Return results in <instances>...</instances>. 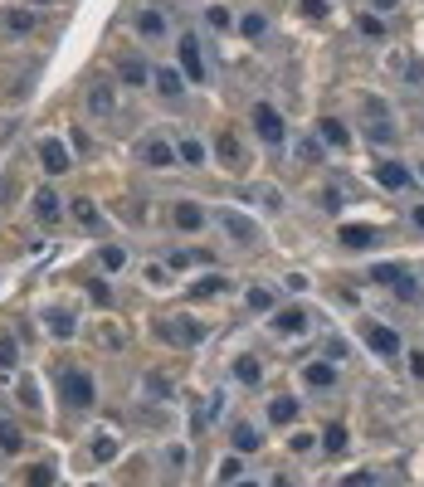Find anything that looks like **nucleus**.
<instances>
[{
  "label": "nucleus",
  "mask_w": 424,
  "mask_h": 487,
  "mask_svg": "<svg viewBox=\"0 0 424 487\" xmlns=\"http://www.w3.org/2000/svg\"><path fill=\"white\" fill-rule=\"evenodd\" d=\"M254 132H259L268 146H283V142H288L283 112H278V107H268V102H259V107H254Z\"/></svg>",
  "instance_id": "f257e3e1"
},
{
  "label": "nucleus",
  "mask_w": 424,
  "mask_h": 487,
  "mask_svg": "<svg viewBox=\"0 0 424 487\" xmlns=\"http://www.w3.org/2000/svg\"><path fill=\"white\" fill-rule=\"evenodd\" d=\"M181 74L191 78V83H205V59H200V39L196 34H181Z\"/></svg>",
  "instance_id": "f03ea898"
},
{
  "label": "nucleus",
  "mask_w": 424,
  "mask_h": 487,
  "mask_svg": "<svg viewBox=\"0 0 424 487\" xmlns=\"http://www.w3.org/2000/svg\"><path fill=\"white\" fill-rule=\"evenodd\" d=\"M219 229L229 239H239V244H259V224L249 214H239V210H219Z\"/></svg>",
  "instance_id": "7ed1b4c3"
},
{
  "label": "nucleus",
  "mask_w": 424,
  "mask_h": 487,
  "mask_svg": "<svg viewBox=\"0 0 424 487\" xmlns=\"http://www.w3.org/2000/svg\"><path fill=\"white\" fill-rule=\"evenodd\" d=\"M64 399H69V409H88L93 404V380L83 371H69L64 376Z\"/></svg>",
  "instance_id": "20e7f679"
},
{
  "label": "nucleus",
  "mask_w": 424,
  "mask_h": 487,
  "mask_svg": "<svg viewBox=\"0 0 424 487\" xmlns=\"http://www.w3.org/2000/svg\"><path fill=\"white\" fill-rule=\"evenodd\" d=\"M366 341H371V351L385 356V361L400 356V331H395V327H366Z\"/></svg>",
  "instance_id": "39448f33"
},
{
  "label": "nucleus",
  "mask_w": 424,
  "mask_h": 487,
  "mask_svg": "<svg viewBox=\"0 0 424 487\" xmlns=\"http://www.w3.org/2000/svg\"><path fill=\"white\" fill-rule=\"evenodd\" d=\"M142 161H146V166H156V171H171V166H176V146H171V142H161V137H151V142L142 146Z\"/></svg>",
  "instance_id": "423d86ee"
},
{
  "label": "nucleus",
  "mask_w": 424,
  "mask_h": 487,
  "mask_svg": "<svg viewBox=\"0 0 424 487\" xmlns=\"http://www.w3.org/2000/svg\"><path fill=\"white\" fill-rule=\"evenodd\" d=\"M39 161H44V171H49V176H64V171L74 166V161H69V151H64V142H54V137H49V142H39Z\"/></svg>",
  "instance_id": "0eeeda50"
},
{
  "label": "nucleus",
  "mask_w": 424,
  "mask_h": 487,
  "mask_svg": "<svg viewBox=\"0 0 424 487\" xmlns=\"http://www.w3.org/2000/svg\"><path fill=\"white\" fill-rule=\"evenodd\" d=\"M376 181H381L385 191H405V186H410V171H405L400 161H381V166H376Z\"/></svg>",
  "instance_id": "6e6552de"
},
{
  "label": "nucleus",
  "mask_w": 424,
  "mask_h": 487,
  "mask_svg": "<svg viewBox=\"0 0 424 487\" xmlns=\"http://www.w3.org/2000/svg\"><path fill=\"white\" fill-rule=\"evenodd\" d=\"M303 380H308L313 390L336 385V366H331V361H308V366H303Z\"/></svg>",
  "instance_id": "1a4fd4ad"
},
{
  "label": "nucleus",
  "mask_w": 424,
  "mask_h": 487,
  "mask_svg": "<svg viewBox=\"0 0 424 487\" xmlns=\"http://www.w3.org/2000/svg\"><path fill=\"white\" fill-rule=\"evenodd\" d=\"M317 142L322 146H351V132H346L336 117H322L317 122Z\"/></svg>",
  "instance_id": "9d476101"
},
{
  "label": "nucleus",
  "mask_w": 424,
  "mask_h": 487,
  "mask_svg": "<svg viewBox=\"0 0 424 487\" xmlns=\"http://www.w3.org/2000/svg\"><path fill=\"white\" fill-rule=\"evenodd\" d=\"M200 224H205V210H200L196 200H181V205H176V229H191V234H196Z\"/></svg>",
  "instance_id": "9b49d317"
},
{
  "label": "nucleus",
  "mask_w": 424,
  "mask_h": 487,
  "mask_svg": "<svg viewBox=\"0 0 424 487\" xmlns=\"http://www.w3.org/2000/svg\"><path fill=\"white\" fill-rule=\"evenodd\" d=\"M341 244L346 249H371L376 244V229L371 224H341Z\"/></svg>",
  "instance_id": "f8f14e48"
},
{
  "label": "nucleus",
  "mask_w": 424,
  "mask_h": 487,
  "mask_svg": "<svg viewBox=\"0 0 424 487\" xmlns=\"http://www.w3.org/2000/svg\"><path fill=\"white\" fill-rule=\"evenodd\" d=\"M229 439H234V453H254V448L264 444V439H259V429H254V424H244V419L229 429Z\"/></svg>",
  "instance_id": "ddd939ff"
},
{
  "label": "nucleus",
  "mask_w": 424,
  "mask_h": 487,
  "mask_svg": "<svg viewBox=\"0 0 424 487\" xmlns=\"http://www.w3.org/2000/svg\"><path fill=\"white\" fill-rule=\"evenodd\" d=\"M151 78H156V93H161V97H181V93H186V78H181L176 69H156Z\"/></svg>",
  "instance_id": "4468645a"
},
{
  "label": "nucleus",
  "mask_w": 424,
  "mask_h": 487,
  "mask_svg": "<svg viewBox=\"0 0 424 487\" xmlns=\"http://www.w3.org/2000/svg\"><path fill=\"white\" fill-rule=\"evenodd\" d=\"M88 107H93V117H107V112L117 107V93H112L107 83H93V88H88Z\"/></svg>",
  "instance_id": "2eb2a0df"
},
{
  "label": "nucleus",
  "mask_w": 424,
  "mask_h": 487,
  "mask_svg": "<svg viewBox=\"0 0 424 487\" xmlns=\"http://www.w3.org/2000/svg\"><path fill=\"white\" fill-rule=\"evenodd\" d=\"M20 448H25V434H20V424L0 414V453H20Z\"/></svg>",
  "instance_id": "dca6fc26"
},
{
  "label": "nucleus",
  "mask_w": 424,
  "mask_h": 487,
  "mask_svg": "<svg viewBox=\"0 0 424 487\" xmlns=\"http://www.w3.org/2000/svg\"><path fill=\"white\" fill-rule=\"evenodd\" d=\"M214 151H219V161H224V166H234V171L244 166V151H239V142H234L229 132H219V142H214Z\"/></svg>",
  "instance_id": "f3484780"
},
{
  "label": "nucleus",
  "mask_w": 424,
  "mask_h": 487,
  "mask_svg": "<svg viewBox=\"0 0 424 487\" xmlns=\"http://www.w3.org/2000/svg\"><path fill=\"white\" fill-rule=\"evenodd\" d=\"M405 273H410L405 263H376V268H371V283H381V288H395Z\"/></svg>",
  "instance_id": "a211bd4d"
},
{
  "label": "nucleus",
  "mask_w": 424,
  "mask_h": 487,
  "mask_svg": "<svg viewBox=\"0 0 424 487\" xmlns=\"http://www.w3.org/2000/svg\"><path fill=\"white\" fill-rule=\"evenodd\" d=\"M34 214H39L44 224H59V195H54V191H39V195H34Z\"/></svg>",
  "instance_id": "6ab92c4d"
},
{
  "label": "nucleus",
  "mask_w": 424,
  "mask_h": 487,
  "mask_svg": "<svg viewBox=\"0 0 424 487\" xmlns=\"http://www.w3.org/2000/svg\"><path fill=\"white\" fill-rule=\"evenodd\" d=\"M137 29H142L146 39H161V34H166V15H161V10H142Z\"/></svg>",
  "instance_id": "aec40b11"
},
{
  "label": "nucleus",
  "mask_w": 424,
  "mask_h": 487,
  "mask_svg": "<svg viewBox=\"0 0 424 487\" xmlns=\"http://www.w3.org/2000/svg\"><path fill=\"white\" fill-rule=\"evenodd\" d=\"M69 205H74V219H78L83 229H98V224H103V214H98L93 200H69Z\"/></svg>",
  "instance_id": "412c9836"
},
{
  "label": "nucleus",
  "mask_w": 424,
  "mask_h": 487,
  "mask_svg": "<svg viewBox=\"0 0 424 487\" xmlns=\"http://www.w3.org/2000/svg\"><path fill=\"white\" fill-rule=\"evenodd\" d=\"M234 376H239V385H259V380H264V366H259L254 356H239V361H234Z\"/></svg>",
  "instance_id": "4be33fe9"
},
{
  "label": "nucleus",
  "mask_w": 424,
  "mask_h": 487,
  "mask_svg": "<svg viewBox=\"0 0 424 487\" xmlns=\"http://www.w3.org/2000/svg\"><path fill=\"white\" fill-rule=\"evenodd\" d=\"M176 156H181L186 166H205V142H196V137H186V142L176 146Z\"/></svg>",
  "instance_id": "5701e85b"
},
{
  "label": "nucleus",
  "mask_w": 424,
  "mask_h": 487,
  "mask_svg": "<svg viewBox=\"0 0 424 487\" xmlns=\"http://www.w3.org/2000/svg\"><path fill=\"white\" fill-rule=\"evenodd\" d=\"M127 83H151V69L142 64V59H122V69H117Z\"/></svg>",
  "instance_id": "b1692460"
},
{
  "label": "nucleus",
  "mask_w": 424,
  "mask_h": 487,
  "mask_svg": "<svg viewBox=\"0 0 424 487\" xmlns=\"http://www.w3.org/2000/svg\"><path fill=\"white\" fill-rule=\"evenodd\" d=\"M268 419H273V424H293V419H298V399H273V404H268Z\"/></svg>",
  "instance_id": "393cba45"
},
{
  "label": "nucleus",
  "mask_w": 424,
  "mask_h": 487,
  "mask_svg": "<svg viewBox=\"0 0 424 487\" xmlns=\"http://www.w3.org/2000/svg\"><path fill=\"white\" fill-rule=\"evenodd\" d=\"M25 487H54V463H34L25 473Z\"/></svg>",
  "instance_id": "a878e982"
},
{
  "label": "nucleus",
  "mask_w": 424,
  "mask_h": 487,
  "mask_svg": "<svg viewBox=\"0 0 424 487\" xmlns=\"http://www.w3.org/2000/svg\"><path fill=\"white\" fill-rule=\"evenodd\" d=\"M273 327H278V331H303V327H308V317H303L298 307H288V312H278V322H273Z\"/></svg>",
  "instance_id": "bb28decb"
},
{
  "label": "nucleus",
  "mask_w": 424,
  "mask_h": 487,
  "mask_svg": "<svg viewBox=\"0 0 424 487\" xmlns=\"http://www.w3.org/2000/svg\"><path fill=\"white\" fill-rule=\"evenodd\" d=\"M205 20H210V29H219V34H224V29H234V15H229L224 5H210V10H205Z\"/></svg>",
  "instance_id": "cd10ccee"
},
{
  "label": "nucleus",
  "mask_w": 424,
  "mask_h": 487,
  "mask_svg": "<svg viewBox=\"0 0 424 487\" xmlns=\"http://www.w3.org/2000/svg\"><path fill=\"white\" fill-rule=\"evenodd\" d=\"M322 448H327V453H341V448H346V429H341V424H331V429L322 434Z\"/></svg>",
  "instance_id": "c85d7f7f"
},
{
  "label": "nucleus",
  "mask_w": 424,
  "mask_h": 487,
  "mask_svg": "<svg viewBox=\"0 0 424 487\" xmlns=\"http://www.w3.org/2000/svg\"><path fill=\"white\" fill-rule=\"evenodd\" d=\"M5 25H10L15 34H25V29H34V15H29V10H10V15H5Z\"/></svg>",
  "instance_id": "c756f323"
},
{
  "label": "nucleus",
  "mask_w": 424,
  "mask_h": 487,
  "mask_svg": "<svg viewBox=\"0 0 424 487\" xmlns=\"http://www.w3.org/2000/svg\"><path fill=\"white\" fill-rule=\"evenodd\" d=\"M239 29H244V34H249V39H259V34H264V29H268V20H264V15H259V10H254V15H244V20H239Z\"/></svg>",
  "instance_id": "7c9ffc66"
},
{
  "label": "nucleus",
  "mask_w": 424,
  "mask_h": 487,
  "mask_svg": "<svg viewBox=\"0 0 424 487\" xmlns=\"http://www.w3.org/2000/svg\"><path fill=\"white\" fill-rule=\"evenodd\" d=\"M356 25H361V34H366V39H385V25H381L376 15H361Z\"/></svg>",
  "instance_id": "2f4dec72"
},
{
  "label": "nucleus",
  "mask_w": 424,
  "mask_h": 487,
  "mask_svg": "<svg viewBox=\"0 0 424 487\" xmlns=\"http://www.w3.org/2000/svg\"><path fill=\"white\" fill-rule=\"evenodd\" d=\"M49 331H54V336H74V322H69V312H49Z\"/></svg>",
  "instance_id": "473e14b6"
},
{
  "label": "nucleus",
  "mask_w": 424,
  "mask_h": 487,
  "mask_svg": "<svg viewBox=\"0 0 424 487\" xmlns=\"http://www.w3.org/2000/svg\"><path fill=\"white\" fill-rule=\"evenodd\" d=\"M249 307H254V312H268V307H273V292L268 288H249Z\"/></svg>",
  "instance_id": "72a5a7b5"
},
{
  "label": "nucleus",
  "mask_w": 424,
  "mask_h": 487,
  "mask_svg": "<svg viewBox=\"0 0 424 487\" xmlns=\"http://www.w3.org/2000/svg\"><path fill=\"white\" fill-rule=\"evenodd\" d=\"M219 288H224V278H219V273H205V278L196 283V297H210V292H219Z\"/></svg>",
  "instance_id": "f704fd0d"
},
{
  "label": "nucleus",
  "mask_w": 424,
  "mask_h": 487,
  "mask_svg": "<svg viewBox=\"0 0 424 487\" xmlns=\"http://www.w3.org/2000/svg\"><path fill=\"white\" fill-rule=\"evenodd\" d=\"M298 10H303L308 20H327V0H298Z\"/></svg>",
  "instance_id": "c9c22d12"
},
{
  "label": "nucleus",
  "mask_w": 424,
  "mask_h": 487,
  "mask_svg": "<svg viewBox=\"0 0 424 487\" xmlns=\"http://www.w3.org/2000/svg\"><path fill=\"white\" fill-rule=\"evenodd\" d=\"M259 205H268V210H283V191H278V186H264V191H259Z\"/></svg>",
  "instance_id": "e433bc0d"
},
{
  "label": "nucleus",
  "mask_w": 424,
  "mask_h": 487,
  "mask_svg": "<svg viewBox=\"0 0 424 487\" xmlns=\"http://www.w3.org/2000/svg\"><path fill=\"white\" fill-rule=\"evenodd\" d=\"M15 366V336H0V371Z\"/></svg>",
  "instance_id": "4c0bfd02"
},
{
  "label": "nucleus",
  "mask_w": 424,
  "mask_h": 487,
  "mask_svg": "<svg viewBox=\"0 0 424 487\" xmlns=\"http://www.w3.org/2000/svg\"><path fill=\"white\" fill-rule=\"evenodd\" d=\"M122 263H127V254H122L117 244H112V249H103V268H112V273H117Z\"/></svg>",
  "instance_id": "58836bf2"
},
{
  "label": "nucleus",
  "mask_w": 424,
  "mask_h": 487,
  "mask_svg": "<svg viewBox=\"0 0 424 487\" xmlns=\"http://www.w3.org/2000/svg\"><path fill=\"white\" fill-rule=\"evenodd\" d=\"M112 453H117V439H98V444H93V458H98V463H107Z\"/></svg>",
  "instance_id": "ea45409f"
},
{
  "label": "nucleus",
  "mask_w": 424,
  "mask_h": 487,
  "mask_svg": "<svg viewBox=\"0 0 424 487\" xmlns=\"http://www.w3.org/2000/svg\"><path fill=\"white\" fill-rule=\"evenodd\" d=\"M395 292H400V297H405V302H415V297H420V288H415V278H410V273H405V278H400V283H395Z\"/></svg>",
  "instance_id": "a19ab883"
},
{
  "label": "nucleus",
  "mask_w": 424,
  "mask_h": 487,
  "mask_svg": "<svg viewBox=\"0 0 424 487\" xmlns=\"http://www.w3.org/2000/svg\"><path fill=\"white\" fill-rule=\"evenodd\" d=\"M313 444H317V439H313V434H293V439H288V448H293V453H308V448H313Z\"/></svg>",
  "instance_id": "79ce46f5"
},
{
  "label": "nucleus",
  "mask_w": 424,
  "mask_h": 487,
  "mask_svg": "<svg viewBox=\"0 0 424 487\" xmlns=\"http://www.w3.org/2000/svg\"><path fill=\"white\" fill-rule=\"evenodd\" d=\"M298 156H303V161H317V156H322V142H313V137H308V142L298 146Z\"/></svg>",
  "instance_id": "37998d69"
},
{
  "label": "nucleus",
  "mask_w": 424,
  "mask_h": 487,
  "mask_svg": "<svg viewBox=\"0 0 424 487\" xmlns=\"http://www.w3.org/2000/svg\"><path fill=\"white\" fill-rule=\"evenodd\" d=\"M20 395H25V404H29V409H39V385H34V380H25Z\"/></svg>",
  "instance_id": "c03bdc74"
},
{
  "label": "nucleus",
  "mask_w": 424,
  "mask_h": 487,
  "mask_svg": "<svg viewBox=\"0 0 424 487\" xmlns=\"http://www.w3.org/2000/svg\"><path fill=\"white\" fill-rule=\"evenodd\" d=\"M219 478L234 483V478H239V458H224V463H219Z\"/></svg>",
  "instance_id": "a18cd8bd"
},
{
  "label": "nucleus",
  "mask_w": 424,
  "mask_h": 487,
  "mask_svg": "<svg viewBox=\"0 0 424 487\" xmlns=\"http://www.w3.org/2000/svg\"><path fill=\"white\" fill-rule=\"evenodd\" d=\"M410 376L424 380V351H410Z\"/></svg>",
  "instance_id": "49530a36"
},
{
  "label": "nucleus",
  "mask_w": 424,
  "mask_h": 487,
  "mask_svg": "<svg viewBox=\"0 0 424 487\" xmlns=\"http://www.w3.org/2000/svg\"><path fill=\"white\" fill-rule=\"evenodd\" d=\"M341 487H371V473H351V478H341Z\"/></svg>",
  "instance_id": "de8ad7c7"
},
{
  "label": "nucleus",
  "mask_w": 424,
  "mask_h": 487,
  "mask_svg": "<svg viewBox=\"0 0 424 487\" xmlns=\"http://www.w3.org/2000/svg\"><path fill=\"white\" fill-rule=\"evenodd\" d=\"M146 283H151V288H161V283H166V268H151V263H146Z\"/></svg>",
  "instance_id": "09e8293b"
},
{
  "label": "nucleus",
  "mask_w": 424,
  "mask_h": 487,
  "mask_svg": "<svg viewBox=\"0 0 424 487\" xmlns=\"http://www.w3.org/2000/svg\"><path fill=\"white\" fill-rule=\"evenodd\" d=\"M322 210H341V195H336V191H322Z\"/></svg>",
  "instance_id": "8fccbe9b"
},
{
  "label": "nucleus",
  "mask_w": 424,
  "mask_h": 487,
  "mask_svg": "<svg viewBox=\"0 0 424 487\" xmlns=\"http://www.w3.org/2000/svg\"><path fill=\"white\" fill-rule=\"evenodd\" d=\"M415 224H420V229H424V205H420V210H415Z\"/></svg>",
  "instance_id": "3c124183"
},
{
  "label": "nucleus",
  "mask_w": 424,
  "mask_h": 487,
  "mask_svg": "<svg viewBox=\"0 0 424 487\" xmlns=\"http://www.w3.org/2000/svg\"><path fill=\"white\" fill-rule=\"evenodd\" d=\"M390 5H395V0H376V10H390Z\"/></svg>",
  "instance_id": "603ef678"
},
{
  "label": "nucleus",
  "mask_w": 424,
  "mask_h": 487,
  "mask_svg": "<svg viewBox=\"0 0 424 487\" xmlns=\"http://www.w3.org/2000/svg\"><path fill=\"white\" fill-rule=\"evenodd\" d=\"M29 5H54V0H29Z\"/></svg>",
  "instance_id": "864d4df0"
},
{
  "label": "nucleus",
  "mask_w": 424,
  "mask_h": 487,
  "mask_svg": "<svg viewBox=\"0 0 424 487\" xmlns=\"http://www.w3.org/2000/svg\"><path fill=\"white\" fill-rule=\"evenodd\" d=\"M239 487H254V483H239Z\"/></svg>",
  "instance_id": "5fc2aeb1"
},
{
  "label": "nucleus",
  "mask_w": 424,
  "mask_h": 487,
  "mask_svg": "<svg viewBox=\"0 0 424 487\" xmlns=\"http://www.w3.org/2000/svg\"><path fill=\"white\" fill-rule=\"evenodd\" d=\"M420 176H424V166H420Z\"/></svg>",
  "instance_id": "6e6d98bb"
}]
</instances>
